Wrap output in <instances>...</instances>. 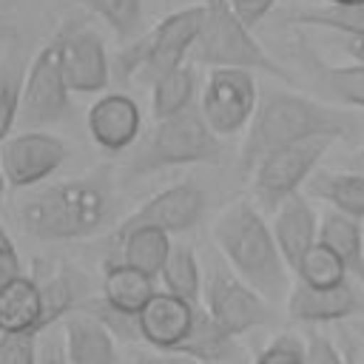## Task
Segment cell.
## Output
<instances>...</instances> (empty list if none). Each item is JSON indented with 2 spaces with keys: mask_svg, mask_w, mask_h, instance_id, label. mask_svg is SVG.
Returning <instances> with one entry per match:
<instances>
[{
  "mask_svg": "<svg viewBox=\"0 0 364 364\" xmlns=\"http://www.w3.org/2000/svg\"><path fill=\"white\" fill-rule=\"evenodd\" d=\"M358 134H364V117L353 114L350 108L333 105L327 100L293 94V91L264 88L259 94L256 114L242 139L239 171L250 176L256 165L282 145H293L316 136L353 139Z\"/></svg>",
  "mask_w": 364,
  "mask_h": 364,
  "instance_id": "1",
  "label": "cell"
},
{
  "mask_svg": "<svg viewBox=\"0 0 364 364\" xmlns=\"http://www.w3.org/2000/svg\"><path fill=\"white\" fill-rule=\"evenodd\" d=\"M213 239L228 264L267 301H282L290 296L293 270L276 245L273 228L253 202L239 199L228 205L213 225Z\"/></svg>",
  "mask_w": 364,
  "mask_h": 364,
  "instance_id": "2",
  "label": "cell"
},
{
  "mask_svg": "<svg viewBox=\"0 0 364 364\" xmlns=\"http://www.w3.org/2000/svg\"><path fill=\"white\" fill-rule=\"evenodd\" d=\"M108 191L100 179L77 176L46 185L20 202V225L43 242L82 239L100 230L108 219Z\"/></svg>",
  "mask_w": 364,
  "mask_h": 364,
  "instance_id": "3",
  "label": "cell"
},
{
  "mask_svg": "<svg viewBox=\"0 0 364 364\" xmlns=\"http://www.w3.org/2000/svg\"><path fill=\"white\" fill-rule=\"evenodd\" d=\"M222 156V136H216L205 122L202 108L191 105L168 119H156V125L128 159L125 176H145L176 165H219Z\"/></svg>",
  "mask_w": 364,
  "mask_h": 364,
  "instance_id": "4",
  "label": "cell"
},
{
  "mask_svg": "<svg viewBox=\"0 0 364 364\" xmlns=\"http://www.w3.org/2000/svg\"><path fill=\"white\" fill-rule=\"evenodd\" d=\"M202 9H205V23L191 51L196 63L213 65V68L264 71L284 82L293 80L250 34V26L236 14L230 0H202Z\"/></svg>",
  "mask_w": 364,
  "mask_h": 364,
  "instance_id": "5",
  "label": "cell"
},
{
  "mask_svg": "<svg viewBox=\"0 0 364 364\" xmlns=\"http://www.w3.org/2000/svg\"><path fill=\"white\" fill-rule=\"evenodd\" d=\"M202 23H205L202 3L168 14L145 37H139L136 43L125 46L117 54V60H114L117 77L131 80V77L139 74L142 80L156 82L162 74H168V71H173L176 65L185 63V57L193 51L196 40H199Z\"/></svg>",
  "mask_w": 364,
  "mask_h": 364,
  "instance_id": "6",
  "label": "cell"
},
{
  "mask_svg": "<svg viewBox=\"0 0 364 364\" xmlns=\"http://www.w3.org/2000/svg\"><path fill=\"white\" fill-rule=\"evenodd\" d=\"M333 142L336 139L330 136H316V139H301V142L270 151L250 173L256 202L264 210L276 213L282 202H287L293 193H301V185H307L310 176L318 171Z\"/></svg>",
  "mask_w": 364,
  "mask_h": 364,
  "instance_id": "7",
  "label": "cell"
},
{
  "mask_svg": "<svg viewBox=\"0 0 364 364\" xmlns=\"http://www.w3.org/2000/svg\"><path fill=\"white\" fill-rule=\"evenodd\" d=\"M205 310L233 338L264 327L273 318L270 301L259 290H253L233 267H225L219 262L210 264L205 279Z\"/></svg>",
  "mask_w": 364,
  "mask_h": 364,
  "instance_id": "8",
  "label": "cell"
},
{
  "mask_svg": "<svg viewBox=\"0 0 364 364\" xmlns=\"http://www.w3.org/2000/svg\"><path fill=\"white\" fill-rule=\"evenodd\" d=\"M71 88L63 74L60 37L54 34L31 60L20 97V119L28 128L60 122L71 114Z\"/></svg>",
  "mask_w": 364,
  "mask_h": 364,
  "instance_id": "9",
  "label": "cell"
},
{
  "mask_svg": "<svg viewBox=\"0 0 364 364\" xmlns=\"http://www.w3.org/2000/svg\"><path fill=\"white\" fill-rule=\"evenodd\" d=\"M259 105V85L247 68H210L202 91V117L216 136L247 131Z\"/></svg>",
  "mask_w": 364,
  "mask_h": 364,
  "instance_id": "10",
  "label": "cell"
},
{
  "mask_svg": "<svg viewBox=\"0 0 364 364\" xmlns=\"http://www.w3.org/2000/svg\"><path fill=\"white\" fill-rule=\"evenodd\" d=\"M57 37H60V60L68 88L77 94L102 91L111 80V65L102 37L94 28H88L82 20H65L57 28Z\"/></svg>",
  "mask_w": 364,
  "mask_h": 364,
  "instance_id": "11",
  "label": "cell"
},
{
  "mask_svg": "<svg viewBox=\"0 0 364 364\" xmlns=\"http://www.w3.org/2000/svg\"><path fill=\"white\" fill-rule=\"evenodd\" d=\"M65 142L46 131H20L0 145V168L11 188H31L65 162Z\"/></svg>",
  "mask_w": 364,
  "mask_h": 364,
  "instance_id": "12",
  "label": "cell"
},
{
  "mask_svg": "<svg viewBox=\"0 0 364 364\" xmlns=\"http://www.w3.org/2000/svg\"><path fill=\"white\" fill-rule=\"evenodd\" d=\"M205 205H208V196L199 185H193V182L171 185V188L154 193L151 199H145L128 219H122L117 239H122L125 233L139 230V228H159L165 233L191 230L202 219Z\"/></svg>",
  "mask_w": 364,
  "mask_h": 364,
  "instance_id": "13",
  "label": "cell"
},
{
  "mask_svg": "<svg viewBox=\"0 0 364 364\" xmlns=\"http://www.w3.org/2000/svg\"><path fill=\"white\" fill-rule=\"evenodd\" d=\"M196 307L199 304L182 296L156 290L154 299L136 316V336L156 353H176L193 327Z\"/></svg>",
  "mask_w": 364,
  "mask_h": 364,
  "instance_id": "14",
  "label": "cell"
},
{
  "mask_svg": "<svg viewBox=\"0 0 364 364\" xmlns=\"http://www.w3.org/2000/svg\"><path fill=\"white\" fill-rule=\"evenodd\" d=\"M361 310L358 290L353 287V279L333 284V287H310L296 282L287 296V316L299 324H330L350 318Z\"/></svg>",
  "mask_w": 364,
  "mask_h": 364,
  "instance_id": "15",
  "label": "cell"
},
{
  "mask_svg": "<svg viewBox=\"0 0 364 364\" xmlns=\"http://www.w3.org/2000/svg\"><path fill=\"white\" fill-rule=\"evenodd\" d=\"M88 134L105 151H122L136 142L142 128L139 105L125 94H105L88 111Z\"/></svg>",
  "mask_w": 364,
  "mask_h": 364,
  "instance_id": "16",
  "label": "cell"
},
{
  "mask_svg": "<svg viewBox=\"0 0 364 364\" xmlns=\"http://www.w3.org/2000/svg\"><path fill=\"white\" fill-rule=\"evenodd\" d=\"M318 219L321 216L316 213V208L310 205V199L304 193H293L273 213L270 228H273L276 245L290 270H296V264L304 259V253L318 242Z\"/></svg>",
  "mask_w": 364,
  "mask_h": 364,
  "instance_id": "17",
  "label": "cell"
},
{
  "mask_svg": "<svg viewBox=\"0 0 364 364\" xmlns=\"http://www.w3.org/2000/svg\"><path fill=\"white\" fill-rule=\"evenodd\" d=\"M299 60L304 71L310 74L313 85L318 94L341 108L350 111H364V63H350V65H327L316 51H310L304 43H299Z\"/></svg>",
  "mask_w": 364,
  "mask_h": 364,
  "instance_id": "18",
  "label": "cell"
},
{
  "mask_svg": "<svg viewBox=\"0 0 364 364\" xmlns=\"http://www.w3.org/2000/svg\"><path fill=\"white\" fill-rule=\"evenodd\" d=\"M114 330L91 310H74L63 318V341L71 364H117Z\"/></svg>",
  "mask_w": 364,
  "mask_h": 364,
  "instance_id": "19",
  "label": "cell"
},
{
  "mask_svg": "<svg viewBox=\"0 0 364 364\" xmlns=\"http://www.w3.org/2000/svg\"><path fill=\"white\" fill-rule=\"evenodd\" d=\"M43 293L31 276H17L0 287V336L43 333Z\"/></svg>",
  "mask_w": 364,
  "mask_h": 364,
  "instance_id": "20",
  "label": "cell"
},
{
  "mask_svg": "<svg viewBox=\"0 0 364 364\" xmlns=\"http://www.w3.org/2000/svg\"><path fill=\"white\" fill-rule=\"evenodd\" d=\"M156 287H154V276L125 264V262H114L105 264L102 273V301L105 307H111L119 316L136 318L139 310L154 299Z\"/></svg>",
  "mask_w": 364,
  "mask_h": 364,
  "instance_id": "21",
  "label": "cell"
},
{
  "mask_svg": "<svg viewBox=\"0 0 364 364\" xmlns=\"http://www.w3.org/2000/svg\"><path fill=\"white\" fill-rule=\"evenodd\" d=\"M43 293V324L46 330L65 318L68 313L80 310L82 304V296H85V287H82V276L68 267V264H46V273L43 267L37 264V273L31 276Z\"/></svg>",
  "mask_w": 364,
  "mask_h": 364,
  "instance_id": "22",
  "label": "cell"
},
{
  "mask_svg": "<svg viewBox=\"0 0 364 364\" xmlns=\"http://www.w3.org/2000/svg\"><path fill=\"white\" fill-rule=\"evenodd\" d=\"M318 242L327 245L347 267V276L364 284V222L327 208L318 219Z\"/></svg>",
  "mask_w": 364,
  "mask_h": 364,
  "instance_id": "23",
  "label": "cell"
},
{
  "mask_svg": "<svg viewBox=\"0 0 364 364\" xmlns=\"http://www.w3.org/2000/svg\"><path fill=\"white\" fill-rule=\"evenodd\" d=\"M307 193L327 202L333 210L364 222V173L361 171L318 168L307 182Z\"/></svg>",
  "mask_w": 364,
  "mask_h": 364,
  "instance_id": "24",
  "label": "cell"
},
{
  "mask_svg": "<svg viewBox=\"0 0 364 364\" xmlns=\"http://www.w3.org/2000/svg\"><path fill=\"white\" fill-rule=\"evenodd\" d=\"M176 355L205 361V364H228L239 355V347H236V338L213 321V316L205 310V304H199L193 327H191L188 338L179 344Z\"/></svg>",
  "mask_w": 364,
  "mask_h": 364,
  "instance_id": "25",
  "label": "cell"
},
{
  "mask_svg": "<svg viewBox=\"0 0 364 364\" xmlns=\"http://www.w3.org/2000/svg\"><path fill=\"white\" fill-rule=\"evenodd\" d=\"M122 262L148 273V276H159L168 256H171V239L165 230L159 228H139V230H131L125 233L122 239Z\"/></svg>",
  "mask_w": 364,
  "mask_h": 364,
  "instance_id": "26",
  "label": "cell"
},
{
  "mask_svg": "<svg viewBox=\"0 0 364 364\" xmlns=\"http://www.w3.org/2000/svg\"><path fill=\"white\" fill-rule=\"evenodd\" d=\"M193 97H196V74L188 63H182L154 82V88H151L154 119H168L185 108H191Z\"/></svg>",
  "mask_w": 364,
  "mask_h": 364,
  "instance_id": "27",
  "label": "cell"
},
{
  "mask_svg": "<svg viewBox=\"0 0 364 364\" xmlns=\"http://www.w3.org/2000/svg\"><path fill=\"white\" fill-rule=\"evenodd\" d=\"M159 276L168 293L182 296L193 304L202 301V270H199V262L191 245H173Z\"/></svg>",
  "mask_w": 364,
  "mask_h": 364,
  "instance_id": "28",
  "label": "cell"
},
{
  "mask_svg": "<svg viewBox=\"0 0 364 364\" xmlns=\"http://www.w3.org/2000/svg\"><path fill=\"white\" fill-rule=\"evenodd\" d=\"M293 23L299 26H316L327 28L333 34H350V37H364V3L353 6H318V9H304L293 14Z\"/></svg>",
  "mask_w": 364,
  "mask_h": 364,
  "instance_id": "29",
  "label": "cell"
},
{
  "mask_svg": "<svg viewBox=\"0 0 364 364\" xmlns=\"http://www.w3.org/2000/svg\"><path fill=\"white\" fill-rule=\"evenodd\" d=\"M293 273H296V282L310 284V287H333V284H341L350 279L344 262L321 242H316L304 253V259L296 264Z\"/></svg>",
  "mask_w": 364,
  "mask_h": 364,
  "instance_id": "30",
  "label": "cell"
},
{
  "mask_svg": "<svg viewBox=\"0 0 364 364\" xmlns=\"http://www.w3.org/2000/svg\"><path fill=\"white\" fill-rule=\"evenodd\" d=\"M23 82V60L17 51H9L0 60V139H6L14 119H20Z\"/></svg>",
  "mask_w": 364,
  "mask_h": 364,
  "instance_id": "31",
  "label": "cell"
},
{
  "mask_svg": "<svg viewBox=\"0 0 364 364\" xmlns=\"http://www.w3.org/2000/svg\"><path fill=\"white\" fill-rule=\"evenodd\" d=\"M77 3L94 11L97 17H102L108 28L122 40L134 37L142 23V0H77Z\"/></svg>",
  "mask_w": 364,
  "mask_h": 364,
  "instance_id": "32",
  "label": "cell"
},
{
  "mask_svg": "<svg viewBox=\"0 0 364 364\" xmlns=\"http://www.w3.org/2000/svg\"><path fill=\"white\" fill-rule=\"evenodd\" d=\"M256 364H304V341L293 333H282L259 353Z\"/></svg>",
  "mask_w": 364,
  "mask_h": 364,
  "instance_id": "33",
  "label": "cell"
},
{
  "mask_svg": "<svg viewBox=\"0 0 364 364\" xmlns=\"http://www.w3.org/2000/svg\"><path fill=\"white\" fill-rule=\"evenodd\" d=\"M0 364H37L34 333H17L0 338Z\"/></svg>",
  "mask_w": 364,
  "mask_h": 364,
  "instance_id": "34",
  "label": "cell"
},
{
  "mask_svg": "<svg viewBox=\"0 0 364 364\" xmlns=\"http://www.w3.org/2000/svg\"><path fill=\"white\" fill-rule=\"evenodd\" d=\"M304 364H347V358L338 353V347L327 336L310 333L304 341Z\"/></svg>",
  "mask_w": 364,
  "mask_h": 364,
  "instance_id": "35",
  "label": "cell"
},
{
  "mask_svg": "<svg viewBox=\"0 0 364 364\" xmlns=\"http://www.w3.org/2000/svg\"><path fill=\"white\" fill-rule=\"evenodd\" d=\"M17 276H23V264H20V256H17V247H14L11 236L0 225V287L6 282L17 279Z\"/></svg>",
  "mask_w": 364,
  "mask_h": 364,
  "instance_id": "36",
  "label": "cell"
},
{
  "mask_svg": "<svg viewBox=\"0 0 364 364\" xmlns=\"http://www.w3.org/2000/svg\"><path fill=\"white\" fill-rule=\"evenodd\" d=\"M230 6H233L236 14L253 28V26H259V23L267 17V11L276 6V0H230Z\"/></svg>",
  "mask_w": 364,
  "mask_h": 364,
  "instance_id": "37",
  "label": "cell"
},
{
  "mask_svg": "<svg viewBox=\"0 0 364 364\" xmlns=\"http://www.w3.org/2000/svg\"><path fill=\"white\" fill-rule=\"evenodd\" d=\"M43 364H71L68 353H65V341L60 338H48L46 350H43Z\"/></svg>",
  "mask_w": 364,
  "mask_h": 364,
  "instance_id": "38",
  "label": "cell"
},
{
  "mask_svg": "<svg viewBox=\"0 0 364 364\" xmlns=\"http://www.w3.org/2000/svg\"><path fill=\"white\" fill-rule=\"evenodd\" d=\"M134 364H193V358L176 355V353H142Z\"/></svg>",
  "mask_w": 364,
  "mask_h": 364,
  "instance_id": "39",
  "label": "cell"
},
{
  "mask_svg": "<svg viewBox=\"0 0 364 364\" xmlns=\"http://www.w3.org/2000/svg\"><path fill=\"white\" fill-rule=\"evenodd\" d=\"M338 46L344 54L353 57V63H364V37H350V34H336Z\"/></svg>",
  "mask_w": 364,
  "mask_h": 364,
  "instance_id": "40",
  "label": "cell"
},
{
  "mask_svg": "<svg viewBox=\"0 0 364 364\" xmlns=\"http://www.w3.org/2000/svg\"><path fill=\"white\" fill-rule=\"evenodd\" d=\"M344 168H353V171H361L364 173V145L358 151H353V156H350V162Z\"/></svg>",
  "mask_w": 364,
  "mask_h": 364,
  "instance_id": "41",
  "label": "cell"
},
{
  "mask_svg": "<svg viewBox=\"0 0 364 364\" xmlns=\"http://www.w3.org/2000/svg\"><path fill=\"white\" fill-rule=\"evenodd\" d=\"M353 3H364V0H327V6H353Z\"/></svg>",
  "mask_w": 364,
  "mask_h": 364,
  "instance_id": "42",
  "label": "cell"
},
{
  "mask_svg": "<svg viewBox=\"0 0 364 364\" xmlns=\"http://www.w3.org/2000/svg\"><path fill=\"white\" fill-rule=\"evenodd\" d=\"M3 191H6V176H3V168H0V202H3Z\"/></svg>",
  "mask_w": 364,
  "mask_h": 364,
  "instance_id": "43",
  "label": "cell"
},
{
  "mask_svg": "<svg viewBox=\"0 0 364 364\" xmlns=\"http://www.w3.org/2000/svg\"><path fill=\"white\" fill-rule=\"evenodd\" d=\"M0 34H6V37H11V34H14V31H11V28H9V26H6V23H0Z\"/></svg>",
  "mask_w": 364,
  "mask_h": 364,
  "instance_id": "44",
  "label": "cell"
},
{
  "mask_svg": "<svg viewBox=\"0 0 364 364\" xmlns=\"http://www.w3.org/2000/svg\"><path fill=\"white\" fill-rule=\"evenodd\" d=\"M358 364H364V350H361V355H358Z\"/></svg>",
  "mask_w": 364,
  "mask_h": 364,
  "instance_id": "45",
  "label": "cell"
}]
</instances>
